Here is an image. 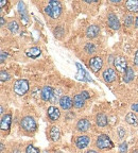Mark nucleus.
<instances>
[{"instance_id": "4be33fe9", "label": "nucleus", "mask_w": 138, "mask_h": 153, "mask_svg": "<svg viewBox=\"0 0 138 153\" xmlns=\"http://www.w3.org/2000/svg\"><path fill=\"white\" fill-rule=\"evenodd\" d=\"M125 5L131 12H138V0H128Z\"/></svg>"}, {"instance_id": "6ab92c4d", "label": "nucleus", "mask_w": 138, "mask_h": 153, "mask_svg": "<svg viewBox=\"0 0 138 153\" xmlns=\"http://www.w3.org/2000/svg\"><path fill=\"white\" fill-rule=\"evenodd\" d=\"M41 53H42V50L37 47H32L27 50V55H28L29 57H32V59L38 57L41 55Z\"/></svg>"}, {"instance_id": "7ed1b4c3", "label": "nucleus", "mask_w": 138, "mask_h": 153, "mask_svg": "<svg viewBox=\"0 0 138 153\" xmlns=\"http://www.w3.org/2000/svg\"><path fill=\"white\" fill-rule=\"evenodd\" d=\"M20 127H22V129H24L27 132H34L37 129V124H36V121L34 120L33 117L26 116L20 121Z\"/></svg>"}, {"instance_id": "1a4fd4ad", "label": "nucleus", "mask_w": 138, "mask_h": 153, "mask_svg": "<svg viewBox=\"0 0 138 153\" xmlns=\"http://www.w3.org/2000/svg\"><path fill=\"white\" fill-rule=\"evenodd\" d=\"M103 78H104V81L107 82V83H112L116 80L117 78V74L115 72L114 69L112 68H107L103 71Z\"/></svg>"}, {"instance_id": "b1692460", "label": "nucleus", "mask_w": 138, "mask_h": 153, "mask_svg": "<svg viewBox=\"0 0 138 153\" xmlns=\"http://www.w3.org/2000/svg\"><path fill=\"white\" fill-rule=\"evenodd\" d=\"M125 120H126V122H128V123L132 124V126H136V124H137V117H136L135 115H134L132 112L126 115Z\"/></svg>"}, {"instance_id": "2f4dec72", "label": "nucleus", "mask_w": 138, "mask_h": 153, "mask_svg": "<svg viewBox=\"0 0 138 153\" xmlns=\"http://www.w3.org/2000/svg\"><path fill=\"white\" fill-rule=\"evenodd\" d=\"M118 132H119V136H120V138H123L124 135H125V132H124V130L122 129V128H119Z\"/></svg>"}, {"instance_id": "7c9ffc66", "label": "nucleus", "mask_w": 138, "mask_h": 153, "mask_svg": "<svg viewBox=\"0 0 138 153\" xmlns=\"http://www.w3.org/2000/svg\"><path fill=\"white\" fill-rule=\"evenodd\" d=\"M124 24H125V26L131 27L132 25H133V17H132V16H128V17H126Z\"/></svg>"}, {"instance_id": "c85d7f7f", "label": "nucleus", "mask_w": 138, "mask_h": 153, "mask_svg": "<svg viewBox=\"0 0 138 153\" xmlns=\"http://www.w3.org/2000/svg\"><path fill=\"white\" fill-rule=\"evenodd\" d=\"M0 78H1V81L2 82L7 81V80L10 79V74H7V71H4V70H1V72H0Z\"/></svg>"}, {"instance_id": "bb28decb", "label": "nucleus", "mask_w": 138, "mask_h": 153, "mask_svg": "<svg viewBox=\"0 0 138 153\" xmlns=\"http://www.w3.org/2000/svg\"><path fill=\"white\" fill-rule=\"evenodd\" d=\"M26 153H39V149L34 147L33 145H29L26 148Z\"/></svg>"}, {"instance_id": "412c9836", "label": "nucleus", "mask_w": 138, "mask_h": 153, "mask_svg": "<svg viewBox=\"0 0 138 153\" xmlns=\"http://www.w3.org/2000/svg\"><path fill=\"white\" fill-rule=\"evenodd\" d=\"M49 135H50V138L52 139L53 141H56L60 139L61 137V132L60 129L57 127H52L50 129V132H49Z\"/></svg>"}, {"instance_id": "4c0bfd02", "label": "nucleus", "mask_w": 138, "mask_h": 153, "mask_svg": "<svg viewBox=\"0 0 138 153\" xmlns=\"http://www.w3.org/2000/svg\"><path fill=\"white\" fill-rule=\"evenodd\" d=\"M3 26H4V19L1 17V27H3Z\"/></svg>"}, {"instance_id": "ddd939ff", "label": "nucleus", "mask_w": 138, "mask_h": 153, "mask_svg": "<svg viewBox=\"0 0 138 153\" xmlns=\"http://www.w3.org/2000/svg\"><path fill=\"white\" fill-rule=\"evenodd\" d=\"M12 123V115L7 114L1 118V130L2 131H9Z\"/></svg>"}, {"instance_id": "72a5a7b5", "label": "nucleus", "mask_w": 138, "mask_h": 153, "mask_svg": "<svg viewBox=\"0 0 138 153\" xmlns=\"http://www.w3.org/2000/svg\"><path fill=\"white\" fill-rule=\"evenodd\" d=\"M131 108H132V111H134V112H138V102L132 104Z\"/></svg>"}, {"instance_id": "c9c22d12", "label": "nucleus", "mask_w": 138, "mask_h": 153, "mask_svg": "<svg viewBox=\"0 0 138 153\" xmlns=\"http://www.w3.org/2000/svg\"><path fill=\"white\" fill-rule=\"evenodd\" d=\"M134 63H135V65H137L138 66V50L136 51L135 56H134Z\"/></svg>"}, {"instance_id": "cd10ccee", "label": "nucleus", "mask_w": 138, "mask_h": 153, "mask_svg": "<svg viewBox=\"0 0 138 153\" xmlns=\"http://www.w3.org/2000/svg\"><path fill=\"white\" fill-rule=\"evenodd\" d=\"M60 94H62V91H60V89H55L54 93H53V96H52V99H51V101L52 102H55V101L59 100V97H60ZM60 101V100H59Z\"/></svg>"}, {"instance_id": "ea45409f", "label": "nucleus", "mask_w": 138, "mask_h": 153, "mask_svg": "<svg viewBox=\"0 0 138 153\" xmlns=\"http://www.w3.org/2000/svg\"><path fill=\"white\" fill-rule=\"evenodd\" d=\"M135 25H136V27L138 28V17L136 18V22H135Z\"/></svg>"}, {"instance_id": "58836bf2", "label": "nucleus", "mask_w": 138, "mask_h": 153, "mask_svg": "<svg viewBox=\"0 0 138 153\" xmlns=\"http://www.w3.org/2000/svg\"><path fill=\"white\" fill-rule=\"evenodd\" d=\"M87 153H97V152H96L95 150H89V151H88Z\"/></svg>"}, {"instance_id": "4468645a", "label": "nucleus", "mask_w": 138, "mask_h": 153, "mask_svg": "<svg viewBox=\"0 0 138 153\" xmlns=\"http://www.w3.org/2000/svg\"><path fill=\"white\" fill-rule=\"evenodd\" d=\"M91 139L89 137L86 136V135H81V136H78L76 137V145L78 148L80 149H84L88 146V143H89Z\"/></svg>"}, {"instance_id": "dca6fc26", "label": "nucleus", "mask_w": 138, "mask_h": 153, "mask_svg": "<svg viewBox=\"0 0 138 153\" xmlns=\"http://www.w3.org/2000/svg\"><path fill=\"white\" fill-rule=\"evenodd\" d=\"M89 128H91V122L85 118L80 119L76 123V130L80 132H86Z\"/></svg>"}, {"instance_id": "f8f14e48", "label": "nucleus", "mask_w": 138, "mask_h": 153, "mask_svg": "<svg viewBox=\"0 0 138 153\" xmlns=\"http://www.w3.org/2000/svg\"><path fill=\"white\" fill-rule=\"evenodd\" d=\"M59 102H60L61 108H62L63 110H69V108H71L72 105H73V101H72L71 98L68 97V96H62Z\"/></svg>"}, {"instance_id": "9d476101", "label": "nucleus", "mask_w": 138, "mask_h": 153, "mask_svg": "<svg viewBox=\"0 0 138 153\" xmlns=\"http://www.w3.org/2000/svg\"><path fill=\"white\" fill-rule=\"evenodd\" d=\"M76 67L79 68V74L76 76V78L78 80H82V81H91V78H89V76H88V74L86 72V70L84 69V67L82 66L81 64H79V63H76Z\"/></svg>"}, {"instance_id": "9b49d317", "label": "nucleus", "mask_w": 138, "mask_h": 153, "mask_svg": "<svg viewBox=\"0 0 138 153\" xmlns=\"http://www.w3.org/2000/svg\"><path fill=\"white\" fill-rule=\"evenodd\" d=\"M47 115L51 121H56V120L60 118L61 112H60V110L57 108H55V106H50L47 111Z\"/></svg>"}, {"instance_id": "393cba45", "label": "nucleus", "mask_w": 138, "mask_h": 153, "mask_svg": "<svg viewBox=\"0 0 138 153\" xmlns=\"http://www.w3.org/2000/svg\"><path fill=\"white\" fill-rule=\"evenodd\" d=\"M7 28H9V30L12 32V33H16V32L18 31V24H17L16 22H14V20H12L11 22H9Z\"/></svg>"}, {"instance_id": "f3484780", "label": "nucleus", "mask_w": 138, "mask_h": 153, "mask_svg": "<svg viewBox=\"0 0 138 153\" xmlns=\"http://www.w3.org/2000/svg\"><path fill=\"white\" fill-rule=\"evenodd\" d=\"M18 12L20 14L22 17V22H24V24L26 25L28 22V16H27V12H26V7H24V2H18Z\"/></svg>"}, {"instance_id": "e433bc0d", "label": "nucleus", "mask_w": 138, "mask_h": 153, "mask_svg": "<svg viewBox=\"0 0 138 153\" xmlns=\"http://www.w3.org/2000/svg\"><path fill=\"white\" fill-rule=\"evenodd\" d=\"M5 4H7V1H5V0H1V2H0V7H3Z\"/></svg>"}, {"instance_id": "473e14b6", "label": "nucleus", "mask_w": 138, "mask_h": 153, "mask_svg": "<svg viewBox=\"0 0 138 153\" xmlns=\"http://www.w3.org/2000/svg\"><path fill=\"white\" fill-rule=\"evenodd\" d=\"M81 95L83 96L85 99H89V98H91V95H89V93H88V91H82Z\"/></svg>"}, {"instance_id": "f03ea898", "label": "nucleus", "mask_w": 138, "mask_h": 153, "mask_svg": "<svg viewBox=\"0 0 138 153\" xmlns=\"http://www.w3.org/2000/svg\"><path fill=\"white\" fill-rule=\"evenodd\" d=\"M13 89H14L15 94L18 96H24L29 91V82L28 80L24 79H19L15 81L14 85H13Z\"/></svg>"}, {"instance_id": "a878e982", "label": "nucleus", "mask_w": 138, "mask_h": 153, "mask_svg": "<svg viewBox=\"0 0 138 153\" xmlns=\"http://www.w3.org/2000/svg\"><path fill=\"white\" fill-rule=\"evenodd\" d=\"M85 51L87 53H95L96 52V46L93 43H89L85 46Z\"/></svg>"}, {"instance_id": "2eb2a0df", "label": "nucleus", "mask_w": 138, "mask_h": 153, "mask_svg": "<svg viewBox=\"0 0 138 153\" xmlns=\"http://www.w3.org/2000/svg\"><path fill=\"white\" fill-rule=\"evenodd\" d=\"M99 33H100V28L98 26H96V25H91V26L88 27L87 30H86V36L89 38L97 37V36L99 35Z\"/></svg>"}, {"instance_id": "5701e85b", "label": "nucleus", "mask_w": 138, "mask_h": 153, "mask_svg": "<svg viewBox=\"0 0 138 153\" xmlns=\"http://www.w3.org/2000/svg\"><path fill=\"white\" fill-rule=\"evenodd\" d=\"M133 79H134L133 69H132L131 67H128V69L125 70V72H124V74H123V81L125 82V83H129V82H131Z\"/></svg>"}, {"instance_id": "6e6552de", "label": "nucleus", "mask_w": 138, "mask_h": 153, "mask_svg": "<svg viewBox=\"0 0 138 153\" xmlns=\"http://www.w3.org/2000/svg\"><path fill=\"white\" fill-rule=\"evenodd\" d=\"M53 88L51 86H44L43 89L41 91V97L43 100L45 101H48V100H51L52 99V96H53Z\"/></svg>"}, {"instance_id": "39448f33", "label": "nucleus", "mask_w": 138, "mask_h": 153, "mask_svg": "<svg viewBox=\"0 0 138 153\" xmlns=\"http://www.w3.org/2000/svg\"><path fill=\"white\" fill-rule=\"evenodd\" d=\"M114 65H115V68L120 72H125V70L128 69V63H126V60L123 56L115 57Z\"/></svg>"}, {"instance_id": "c756f323", "label": "nucleus", "mask_w": 138, "mask_h": 153, "mask_svg": "<svg viewBox=\"0 0 138 153\" xmlns=\"http://www.w3.org/2000/svg\"><path fill=\"white\" fill-rule=\"evenodd\" d=\"M119 151H120V153H126L128 152V145H126L125 143H121L119 146Z\"/></svg>"}, {"instance_id": "0eeeda50", "label": "nucleus", "mask_w": 138, "mask_h": 153, "mask_svg": "<svg viewBox=\"0 0 138 153\" xmlns=\"http://www.w3.org/2000/svg\"><path fill=\"white\" fill-rule=\"evenodd\" d=\"M107 22H108V26L112 29H114V30H118L120 28L119 19H118V17L114 13H110L108 14V16H107Z\"/></svg>"}, {"instance_id": "f257e3e1", "label": "nucleus", "mask_w": 138, "mask_h": 153, "mask_svg": "<svg viewBox=\"0 0 138 153\" xmlns=\"http://www.w3.org/2000/svg\"><path fill=\"white\" fill-rule=\"evenodd\" d=\"M45 12L48 16H50L52 19H56L62 14V4L59 1H50L48 5L45 7Z\"/></svg>"}, {"instance_id": "aec40b11", "label": "nucleus", "mask_w": 138, "mask_h": 153, "mask_svg": "<svg viewBox=\"0 0 138 153\" xmlns=\"http://www.w3.org/2000/svg\"><path fill=\"white\" fill-rule=\"evenodd\" d=\"M96 122H97V124L99 127H105L107 124V117L104 114H102V113H99L96 116Z\"/></svg>"}, {"instance_id": "f704fd0d", "label": "nucleus", "mask_w": 138, "mask_h": 153, "mask_svg": "<svg viewBox=\"0 0 138 153\" xmlns=\"http://www.w3.org/2000/svg\"><path fill=\"white\" fill-rule=\"evenodd\" d=\"M7 59V53L4 51H1V62H4V60Z\"/></svg>"}, {"instance_id": "423d86ee", "label": "nucleus", "mask_w": 138, "mask_h": 153, "mask_svg": "<svg viewBox=\"0 0 138 153\" xmlns=\"http://www.w3.org/2000/svg\"><path fill=\"white\" fill-rule=\"evenodd\" d=\"M102 65H103V61L100 56H95L93 59H91L89 61V66H91V70L93 72H97L102 68Z\"/></svg>"}, {"instance_id": "20e7f679", "label": "nucleus", "mask_w": 138, "mask_h": 153, "mask_svg": "<svg viewBox=\"0 0 138 153\" xmlns=\"http://www.w3.org/2000/svg\"><path fill=\"white\" fill-rule=\"evenodd\" d=\"M96 145L99 149H111L114 147V143L111 140V138L105 134H101L99 135L96 140Z\"/></svg>"}, {"instance_id": "a211bd4d", "label": "nucleus", "mask_w": 138, "mask_h": 153, "mask_svg": "<svg viewBox=\"0 0 138 153\" xmlns=\"http://www.w3.org/2000/svg\"><path fill=\"white\" fill-rule=\"evenodd\" d=\"M85 100H86V99L84 98L81 94L76 95V96H74V98H73V105L76 106V108H81L82 106H84Z\"/></svg>"}]
</instances>
